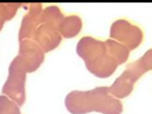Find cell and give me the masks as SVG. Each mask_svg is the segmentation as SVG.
<instances>
[{
	"label": "cell",
	"instance_id": "cell-1",
	"mask_svg": "<svg viewBox=\"0 0 152 114\" xmlns=\"http://www.w3.org/2000/svg\"><path fill=\"white\" fill-rule=\"evenodd\" d=\"M66 108L72 114L97 112L102 114H122L121 99L110 95L107 86L95 87L89 91H72L65 99Z\"/></svg>",
	"mask_w": 152,
	"mask_h": 114
},
{
	"label": "cell",
	"instance_id": "cell-2",
	"mask_svg": "<svg viewBox=\"0 0 152 114\" xmlns=\"http://www.w3.org/2000/svg\"><path fill=\"white\" fill-rule=\"evenodd\" d=\"M77 54L85 62L86 69L97 78H108L118 63L107 52L105 41L93 36H83L77 44Z\"/></svg>",
	"mask_w": 152,
	"mask_h": 114
},
{
	"label": "cell",
	"instance_id": "cell-3",
	"mask_svg": "<svg viewBox=\"0 0 152 114\" xmlns=\"http://www.w3.org/2000/svg\"><path fill=\"white\" fill-rule=\"evenodd\" d=\"M151 68H152V50L150 49L140 60H136L135 62L126 66L125 70L116 79L112 86L108 87L110 95L117 99L128 97L133 91L135 83L145 73L150 72Z\"/></svg>",
	"mask_w": 152,
	"mask_h": 114
},
{
	"label": "cell",
	"instance_id": "cell-4",
	"mask_svg": "<svg viewBox=\"0 0 152 114\" xmlns=\"http://www.w3.org/2000/svg\"><path fill=\"white\" fill-rule=\"evenodd\" d=\"M26 78L27 70L21 62L20 57L16 56L10 63L9 75L3 86L1 92L12 102H15L18 107L23 106L26 102Z\"/></svg>",
	"mask_w": 152,
	"mask_h": 114
},
{
	"label": "cell",
	"instance_id": "cell-5",
	"mask_svg": "<svg viewBox=\"0 0 152 114\" xmlns=\"http://www.w3.org/2000/svg\"><path fill=\"white\" fill-rule=\"evenodd\" d=\"M110 39L123 44L129 51L135 50L144 40V33L140 27L128 20H117L112 23Z\"/></svg>",
	"mask_w": 152,
	"mask_h": 114
},
{
	"label": "cell",
	"instance_id": "cell-6",
	"mask_svg": "<svg viewBox=\"0 0 152 114\" xmlns=\"http://www.w3.org/2000/svg\"><path fill=\"white\" fill-rule=\"evenodd\" d=\"M17 56L23 63L27 73L35 72L44 62V52L33 40L20 41V51Z\"/></svg>",
	"mask_w": 152,
	"mask_h": 114
},
{
	"label": "cell",
	"instance_id": "cell-7",
	"mask_svg": "<svg viewBox=\"0 0 152 114\" xmlns=\"http://www.w3.org/2000/svg\"><path fill=\"white\" fill-rule=\"evenodd\" d=\"M42 12H43V5L42 4H39V3L31 4L28 12L24 15V17L21 22V28H20V33H18L20 41L33 40L38 27L40 26Z\"/></svg>",
	"mask_w": 152,
	"mask_h": 114
},
{
	"label": "cell",
	"instance_id": "cell-8",
	"mask_svg": "<svg viewBox=\"0 0 152 114\" xmlns=\"http://www.w3.org/2000/svg\"><path fill=\"white\" fill-rule=\"evenodd\" d=\"M33 41L42 49V51L50 52L55 50L62 41V36L60 35L58 30L51 26H46V24H40L38 27Z\"/></svg>",
	"mask_w": 152,
	"mask_h": 114
},
{
	"label": "cell",
	"instance_id": "cell-9",
	"mask_svg": "<svg viewBox=\"0 0 152 114\" xmlns=\"http://www.w3.org/2000/svg\"><path fill=\"white\" fill-rule=\"evenodd\" d=\"M82 28H83L82 18L77 15H72V16H65V18L60 23L57 30L62 38L71 39V38L77 36L80 33Z\"/></svg>",
	"mask_w": 152,
	"mask_h": 114
},
{
	"label": "cell",
	"instance_id": "cell-10",
	"mask_svg": "<svg viewBox=\"0 0 152 114\" xmlns=\"http://www.w3.org/2000/svg\"><path fill=\"white\" fill-rule=\"evenodd\" d=\"M105 45H106V49H107V52L111 57L115 58V61L119 65H124V63L128 61L129 58V49L125 47L123 44L116 41V40H112V39H108L105 41Z\"/></svg>",
	"mask_w": 152,
	"mask_h": 114
},
{
	"label": "cell",
	"instance_id": "cell-11",
	"mask_svg": "<svg viewBox=\"0 0 152 114\" xmlns=\"http://www.w3.org/2000/svg\"><path fill=\"white\" fill-rule=\"evenodd\" d=\"M65 18V15L62 14L58 6L51 5L43 9L42 12V18H40V24H46V26H51L54 28H58L60 23Z\"/></svg>",
	"mask_w": 152,
	"mask_h": 114
},
{
	"label": "cell",
	"instance_id": "cell-12",
	"mask_svg": "<svg viewBox=\"0 0 152 114\" xmlns=\"http://www.w3.org/2000/svg\"><path fill=\"white\" fill-rule=\"evenodd\" d=\"M21 6L20 3H0V20L4 22L12 20Z\"/></svg>",
	"mask_w": 152,
	"mask_h": 114
},
{
	"label": "cell",
	"instance_id": "cell-13",
	"mask_svg": "<svg viewBox=\"0 0 152 114\" xmlns=\"http://www.w3.org/2000/svg\"><path fill=\"white\" fill-rule=\"evenodd\" d=\"M0 114H21V112L20 107L15 102L1 95L0 96Z\"/></svg>",
	"mask_w": 152,
	"mask_h": 114
},
{
	"label": "cell",
	"instance_id": "cell-14",
	"mask_svg": "<svg viewBox=\"0 0 152 114\" xmlns=\"http://www.w3.org/2000/svg\"><path fill=\"white\" fill-rule=\"evenodd\" d=\"M4 23H5L4 21H1V20H0V30L3 29V27H4Z\"/></svg>",
	"mask_w": 152,
	"mask_h": 114
}]
</instances>
